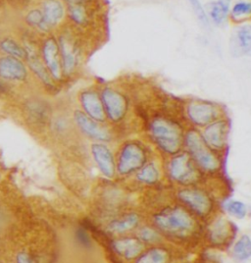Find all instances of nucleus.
<instances>
[{"label": "nucleus", "mask_w": 251, "mask_h": 263, "mask_svg": "<svg viewBox=\"0 0 251 263\" xmlns=\"http://www.w3.org/2000/svg\"><path fill=\"white\" fill-rule=\"evenodd\" d=\"M188 119L200 127H206L212 122L218 119L220 110L218 107L208 101L196 100L191 101L186 107Z\"/></svg>", "instance_id": "nucleus-6"}, {"label": "nucleus", "mask_w": 251, "mask_h": 263, "mask_svg": "<svg viewBox=\"0 0 251 263\" xmlns=\"http://www.w3.org/2000/svg\"><path fill=\"white\" fill-rule=\"evenodd\" d=\"M233 255L239 261H245L251 257V238L248 235L241 236L233 247Z\"/></svg>", "instance_id": "nucleus-22"}, {"label": "nucleus", "mask_w": 251, "mask_h": 263, "mask_svg": "<svg viewBox=\"0 0 251 263\" xmlns=\"http://www.w3.org/2000/svg\"><path fill=\"white\" fill-rule=\"evenodd\" d=\"M186 143L192 157L204 170L213 172L218 169V159L211 153L203 138L197 131H189L186 134Z\"/></svg>", "instance_id": "nucleus-3"}, {"label": "nucleus", "mask_w": 251, "mask_h": 263, "mask_svg": "<svg viewBox=\"0 0 251 263\" xmlns=\"http://www.w3.org/2000/svg\"><path fill=\"white\" fill-rule=\"evenodd\" d=\"M137 179L143 184L153 185L160 179V172L155 164L144 165L138 173Z\"/></svg>", "instance_id": "nucleus-24"}, {"label": "nucleus", "mask_w": 251, "mask_h": 263, "mask_svg": "<svg viewBox=\"0 0 251 263\" xmlns=\"http://www.w3.org/2000/svg\"><path fill=\"white\" fill-rule=\"evenodd\" d=\"M0 48L8 53L9 56L15 57V58H26L27 57V51L24 49L19 44H17L15 41L11 39H4L0 42Z\"/></svg>", "instance_id": "nucleus-26"}, {"label": "nucleus", "mask_w": 251, "mask_h": 263, "mask_svg": "<svg viewBox=\"0 0 251 263\" xmlns=\"http://www.w3.org/2000/svg\"><path fill=\"white\" fill-rule=\"evenodd\" d=\"M231 226L228 220L219 218L209 228V240L214 245H223L230 236Z\"/></svg>", "instance_id": "nucleus-17"}, {"label": "nucleus", "mask_w": 251, "mask_h": 263, "mask_svg": "<svg viewBox=\"0 0 251 263\" xmlns=\"http://www.w3.org/2000/svg\"><path fill=\"white\" fill-rule=\"evenodd\" d=\"M139 238L141 241H146V242H155L159 241L160 239L158 233L149 227L142 228L139 232Z\"/></svg>", "instance_id": "nucleus-33"}, {"label": "nucleus", "mask_w": 251, "mask_h": 263, "mask_svg": "<svg viewBox=\"0 0 251 263\" xmlns=\"http://www.w3.org/2000/svg\"><path fill=\"white\" fill-rule=\"evenodd\" d=\"M44 61L48 67L52 77L56 80L61 78V64L59 60V45L53 37L48 39L44 45Z\"/></svg>", "instance_id": "nucleus-14"}, {"label": "nucleus", "mask_w": 251, "mask_h": 263, "mask_svg": "<svg viewBox=\"0 0 251 263\" xmlns=\"http://www.w3.org/2000/svg\"><path fill=\"white\" fill-rule=\"evenodd\" d=\"M101 100L105 114L110 120L120 122L125 118L129 108V101L120 91L114 88H104L101 95Z\"/></svg>", "instance_id": "nucleus-5"}, {"label": "nucleus", "mask_w": 251, "mask_h": 263, "mask_svg": "<svg viewBox=\"0 0 251 263\" xmlns=\"http://www.w3.org/2000/svg\"><path fill=\"white\" fill-rule=\"evenodd\" d=\"M139 216L134 213H131L125 216L123 219L115 220L110 223L108 229L113 233H124L133 229L139 224Z\"/></svg>", "instance_id": "nucleus-23"}, {"label": "nucleus", "mask_w": 251, "mask_h": 263, "mask_svg": "<svg viewBox=\"0 0 251 263\" xmlns=\"http://www.w3.org/2000/svg\"><path fill=\"white\" fill-rule=\"evenodd\" d=\"M169 172L173 180L181 184H191L197 180V172L191 164L188 154H179L169 165Z\"/></svg>", "instance_id": "nucleus-7"}, {"label": "nucleus", "mask_w": 251, "mask_h": 263, "mask_svg": "<svg viewBox=\"0 0 251 263\" xmlns=\"http://www.w3.org/2000/svg\"><path fill=\"white\" fill-rule=\"evenodd\" d=\"M75 121L81 131L89 138L101 142L109 141L111 138L109 132L105 128L101 127L96 121L91 119L86 113L76 111L75 113Z\"/></svg>", "instance_id": "nucleus-10"}, {"label": "nucleus", "mask_w": 251, "mask_h": 263, "mask_svg": "<svg viewBox=\"0 0 251 263\" xmlns=\"http://www.w3.org/2000/svg\"><path fill=\"white\" fill-rule=\"evenodd\" d=\"M168 252L163 249H151L139 257L136 263H167Z\"/></svg>", "instance_id": "nucleus-25"}, {"label": "nucleus", "mask_w": 251, "mask_h": 263, "mask_svg": "<svg viewBox=\"0 0 251 263\" xmlns=\"http://www.w3.org/2000/svg\"><path fill=\"white\" fill-rule=\"evenodd\" d=\"M76 239L78 242L85 247V248H89L91 246V240H90V237L88 234V232L83 229V228H80L78 229L76 232Z\"/></svg>", "instance_id": "nucleus-34"}, {"label": "nucleus", "mask_w": 251, "mask_h": 263, "mask_svg": "<svg viewBox=\"0 0 251 263\" xmlns=\"http://www.w3.org/2000/svg\"><path fill=\"white\" fill-rule=\"evenodd\" d=\"M26 51H27L28 63H29V66L31 67V69L33 70V73L40 78L46 86H52L51 78L49 77V74L47 73L44 64L38 59L37 55L35 54L33 52V50L30 49V48Z\"/></svg>", "instance_id": "nucleus-21"}, {"label": "nucleus", "mask_w": 251, "mask_h": 263, "mask_svg": "<svg viewBox=\"0 0 251 263\" xmlns=\"http://www.w3.org/2000/svg\"><path fill=\"white\" fill-rule=\"evenodd\" d=\"M179 197L197 214L204 216L212 209V202L207 195L199 190L185 189L179 192Z\"/></svg>", "instance_id": "nucleus-8"}, {"label": "nucleus", "mask_w": 251, "mask_h": 263, "mask_svg": "<svg viewBox=\"0 0 251 263\" xmlns=\"http://www.w3.org/2000/svg\"><path fill=\"white\" fill-rule=\"evenodd\" d=\"M230 16L235 20H241V19H244L246 17L251 16L250 1L237 2L230 10Z\"/></svg>", "instance_id": "nucleus-28"}, {"label": "nucleus", "mask_w": 251, "mask_h": 263, "mask_svg": "<svg viewBox=\"0 0 251 263\" xmlns=\"http://www.w3.org/2000/svg\"><path fill=\"white\" fill-rule=\"evenodd\" d=\"M154 223L160 230L175 236H186L194 230L195 222L185 209H167L154 216Z\"/></svg>", "instance_id": "nucleus-1"}, {"label": "nucleus", "mask_w": 251, "mask_h": 263, "mask_svg": "<svg viewBox=\"0 0 251 263\" xmlns=\"http://www.w3.org/2000/svg\"><path fill=\"white\" fill-rule=\"evenodd\" d=\"M113 247L115 251L126 259L137 258L141 255L143 250L142 241L132 238H126L114 241Z\"/></svg>", "instance_id": "nucleus-16"}, {"label": "nucleus", "mask_w": 251, "mask_h": 263, "mask_svg": "<svg viewBox=\"0 0 251 263\" xmlns=\"http://www.w3.org/2000/svg\"><path fill=\"white\" fill-rule=\"evenodd\" d=\"M44 15L47 25L51 28L61 21L64 16V8L58 0H45Z\"/></svg>", "instance_id": "nucleus-20"}, {"label": "nucleus", "mask_w": 251, "mask_h": 263, "mask_svg": "<svg viewBox=\"0 0 251 263\" xmlns=\"http://www.w3.org/2000/svg\"><path fill=\"white\" fill-rule=\"evenodd\" d=\"M91 154L101 173L107 178L115 175V162L109 148L102 143H94L91 146Z\"/></svg>", "instance_id": "nucleus-12"}, {"label": "nucleus", "mask_w": 251, "mask_h": 263, "mask_svg": "<svg viewBox=\"0 0 251 263\" xmlns=\"http://www.w3.org/2000/svg\"><path fill=\"white\" fill-rule=\"evenodd\" d=\"M60 44H61L64 72L66 74H71L75 70L78 63L76 48L65 36L61 37Z\"/></svg>", "instance_id": "nucleus-19"}, {"label": "nucleus", "mask_w": 251, "mask_h": 263, "mask_svg": "<svg viewBox=\"0 0 251 263\" xmlns=\"http://www.w3.org/2000/svg\"><path fill=\"white\" fill-rule=\"evenodd\" d=\"M81 102L86 114L96 122H103L106 114L103 107L102 100L99 93L93 90H86L81 95Z\"/></svg>", "instance_id": "nucleus-11"}, {"label": "nucleus", "mask_w": 251, "mask_h": 263, "mask_svg": "<svg viewBox=\"0 0 251 263\" xmlns=\"http://www.w3.org/2000/svg\"><path fill=\"white\" fill-rule=\"evenodd\" d=\"M146 162V154L142 146L137 143L125 144L121 149L118 160V172L128 175L142 169Z\"/></svg>", "instance_id": "nucleus-4"}, {"label": "nucleus", "mask_w": 251, "mask_h": 263, "mask_svg": "<svg viewBox=\"0 0 251 263\" xmlns=\"http://www.w3.org/2000/svg\"><path fill=\"white\" fill-rule=\"evenodd\" d=\"M0 77L11 81H24L27 70L22 62L12 56L0 58Z\"/></svg>", "instance_id": "nucleus-13"}, {"label": "nucleus", "mask_w": 251, "mask_h": 263, "mask_svg": "<svg viewBox=\"0 0 251 263\" xmlns=\"http://www.w3.org/2000/svg\"><path fill=\"white\" fill-rule=\"evenodd\" d=\"M227 134V122L225 120H216L205 127L202 138L209 147L221 151L226 145Z\"/></svg>", "instance_id": "nucleus-9"}, {"label": "nucleus", "mask_w": 251, "mask_h": 263, "mask_svg": "<svg viewBox=\"0 0 251 263\" xmlns=\"http://www.w3.org/2000/svg\"><path fill=\"white\" fill-rule=\"evenodd\" d=\"M70 16L79 25H85L88 22V13L81 3H74L70 6Z\"/></svg>", "instance_id": "nucleus-31"}, {"label": "nucleus", "mask_w": 251, "mask_h": 263, "mask_svg": "<svg viewBox=\"0 0 251 263\" xmlns=\"http://www.w3.org/2000/svg\"><path fill=\"white\" fill-rule=\"evenodd\" d=\"M187 1L189 2V4H190L192 10L196 13L197 19L200 21V23H201L203 26L209 27V26H210V23H209L208 15L206 14V11L204 10L203 6L201 5V3L199 2V0H187Z\"/></svg>", "instance_id": "nucleus-32"}, {"label": "nucleus", "mask_w": 251, "mask_h": 263, "mask_svg": "<svg viewBox=\"0 0 251 263\" xmlns=\"http://www.w3.org/2000/svg\"><path fill=\"white\" fill-rule=\"evenodd\" d=\"M17 263H34V261L28 253L20 252L17 255Z\"/></svg>", "instance_id": "nucleus-35"}, {"label": "nucleus", "mask_w": 251, "mask_h": 263, "mask_svg": "<svg viewBox=\"0 0 251 263\" xmlns=\"http://www.w3.org/2000/svg\"><path fill=\"white\" fill-rule=\"evenodd\" d=\"M154 142L166 154H176L182 146V133L178 126L165 119H155L150 125Z\"/></svg>", "instance_id": "nucleus-2"}, {"label": "nucleus", "mask_w": 251, "mask_h": 263, "mask_svg": "<svg viewBox=\"0 0 251 263\" xmlns=\"http://www.w3.org/2000/svg\"><path fill=\"white\" fill-rule=\"evenodd\" d=\"M230 10V0H217L209 5L208 15L216 26H222L227 22Z\"/></svg>", "instance_id": "nucleus-18"}, {"label": "nucleus", "mask_w": 251, "mask_h": 263, "mask_svg": "<svg viewBox=\"0 0 251 263\" xmlns=\"http://www.w3.org/2000/svg\"><path fill=\"white\" fill-rule=\"evenodd\" d=\"M75 3H81V2H87V1H90V0H72Z\"/></svg>", "instance_id": "nucleus-36"}, {"label": "nucleus", "mask_w": 251, "mask_h": 263, "mask_svg": "<svg viewBox=\"0 0 251 263\" xmlns=\"http://www.w3.org/2000/svg\"><path fill=\"white\" fill-rule=\"evenodd\" d=\"M224 209L229 213L230 216L236 217L238 219H243L247 214L246 205L240 200L229 199L224 203Z\"/></svg>", "instance_id": "nucleus-27"}, {"label": "nucleus", "mask_w": 251, "mask_h": 263, "mask_svg": "<svg viewBox=\"0 0 251 263\" xmlns=\"http://www.w3.org/2000/svg\"><path fill=\"white\" fill-rule=\"evenodd\" d=\"M233 50L238 53L251 52V24L240 26L231 36Z\"/></svg>", "instance_id": "nucleus-15"}, {"label": "nucleus", "mask_w": 251, "mask_h": 263, "mask_svg": "<svg viewBox=\"0 0 251 263\" xmlns=\"http://www.w3.org/2000/svg\"><path fill=\"white\" fill-rule=\"evenodd\" d=\"M46 108L47 107L41 101H33L28 105V111L30 116L36 122H43L47 119L48 112Z\"/></svg>", "instance_id": "nucleus-29"}, {"label": "nucleus", "mask_w": 251, "mask_h": 263, "mask_svg": "<svg viewBox=\"0 0 251 263\" xmlns=\"http://www.w3.org/2000/svg\"><path fill=\"white\" fill-rule=\"evenodd\" d=\"M26 20L30 25L36 27L43 31H48L50 29V27L45 21L44 13H42L40 10H32L29 12V14L26 17Z\"/></svg>", "instance_id": "nucleus-30"}]
</instances>
